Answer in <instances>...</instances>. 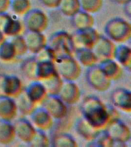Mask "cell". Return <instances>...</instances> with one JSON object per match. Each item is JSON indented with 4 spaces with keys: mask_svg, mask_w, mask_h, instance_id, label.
Segmentation results:
<instances>
[{
    "mask_svg": "<svg viewBox=\"0 0 131 147\" xmlns=\"http://www.w3.org/2000/svg\"><path fill=\"white\" fill-rule=\"evenodd\" d=\"M80 110L84 119L98 130L103 129L110 122L107 107L96 96H87L83 100Z\"/></svg>",
    "mask_w": 131,
    "mask_h": 147,
    "instance_id": "obj_1",
    "label": "cell"
},
{
    "mask_svg": "<svg viewBox=\"0 0 131 147\" xmlns=\"http://www.w3.org/2000/svg\"><path fill=\"white\" fill-rule=\"evenodd\" d=\"M104 33L114 43H125L130 38V23L122 18H111L105 24Z\"/></svg>",
    "mask_w": 131,
    "mask_h": 147,
    "instance_id": "obj_2",
    "label": "cell"
},
{
    "mask_svg": "<svg viewBox=\"0 0 131 147\" xmlns=\"http://www.w3.org/2000/svg\"><path fill=\"white\" fill-rule=\"evenodd\" d=\"M47 45L52 48L57 57L74 56L75 48L72 42L71 34L67 32L60 31L51 34L47 39Z\"/></svg>",
    "mask_w": 131,
    "mask_h": 147,
    "instance_id": "obj_3",
    "label": "cell"
},
{
    "mask_svg": "<svg viewBox=\"0 0 131 147\" xmlns=\"http://www.w3.org/2000/svg\"><path fill=\"white\" fill-rule=\"evenodd\" d=\"M55 64L57 73L63 80L75 81L81 74V66L74 56L57 57Z\"/></svg>",
    "mask_w": 131,
    "mask_h": 147,
    "instance_id": "obj_4",
    "label": "cell"
},
{
    "mask_svg": "<svg viewBox=\"0 0 131 147\" xmlns=\"http://www.w3.org/2000/svg\"><path fill=\"white\" fill-rule=\"evenodd\" d=\"M41 105L56 120L65 119L68 115V105L57 95H47Z\"/></svg>",
    "mask_w": 131,
    "mask_h": 147,
    "instance_id": "obj_5",
    "label": "cell"
},
{
    "mask_svg": "<svg viewBox=\"0 0 131 147\" xmlns=\"http://www.w3.org/2000/svg\"><path fill=\"white\" fill-rule=\"evenodd\" d=\"M104 129L114 143H126L130 140V129L119 118L110 120Z\"/></svg>",
    "mask_w": 131,
    "mask_h": 147,
    "instance_id": "obj_6",
    "label": "cell"
},
{
    "mask_svg": "<svg viewBox=\"0 0 131 147\" xmlns=\"http://www.w3.org/2000/svg\"><path fill=\"white\" fill-rule=\"evenodd\" d=\"M86 80L93 89L100 92L107 90L111 84V80L104 74L98 64L87 67Z\"/></svg>",
    "mask_w": 131,
    "mask_h": 147,
    "instance_id": "obj_7",
    "label": "cell"
},
{
    "mask_svg": "<svg viewBox=\"0 0 131 147\" xmlns=\"http://www.w3.org/2000/svg\"><path fill=\"white\" fill-rule=\"evenodd\" d=\"M23 25L26 30L43 32L48 25V16L40 9H30L23 16Z\"/></svg>",
    "mask_w": 131,
    "mask_h": 147,
    "instance_id": "obj_8",
    "label": "cell"
},
{
    "mask_svg": "<svg viewBox=\"0 0 131 147\" xmlns=\"http://www.w3.org/2000/svg\"><path fill=\"white\" fill-rule=\"evenodd\" d=\"M99 33L93 27L85 29L75 30L71 34V38L74 47L77 48H90L91 49L97 39L99 37Z\"/></svg>",
    "mask_w": 131,
    "mask_h": 147,
    "instance_id": "obj_9",
    "label": "cell"
},
{
    "mask_svg": "<svg viewBox=\"0 0 131 147\" xmlns=\"http://www.w3.org/2000/svg\"><path fill=\"white\" fill-rule=\"evenodd\" d=\"M25 27L22 22L13 18L8 12L0 13V31L5 37H14L22 34Z\"/></svg>",
    "mask_w": 131,
    "mask_h": 147,
    "instance_id": "obj_10",
    "label": "cell"
},
{
    "mask_svg": "<svg viewBox=\"0 0 131 147\" xmlns=\"http://www.w3.org/2000/svg\"><path fill=\"white\" fill-rule=\"evenodd\" d=\"M23 89V84L18 77L0 75V94L15 98Z\"/></svg>",
    "mask_w": 131,
    "mask_h": 147,
    "instance_id": "obj_11",
    "label": "cell"
},
{
    "mask_svg": "<svg viewBox=\"0 0 131 147\" xmlns=\"http://www.w3.org/2000/svg\"><path fill=\"white\" fill-rule=\"evenodd\" d=\"M115 47L116 45L114 42L108 38L106 35L99 34V37L92 47L91 50L99 62L103 60L113 58Z\"/></svg>",
    "mask_w": 131,
    "mask_h": 147,
    "instance_id": "obj_12",
    "label": "cell"
},
{
    "mask_svg": "<svg viewBox=\"0 0 131 147\" xmlns=\"http://www.w3.org/2000/svg\"><path fill=\"white\" fill-rule=\"evenodd\" d=\"M57 96L66 103L71 106L79 101L80 97V90L78 84L74 81L63 80Z\"/></svg>",
    "mask_w": 131,
    "mask_h": 147,
    "instance_id": "obj_13",
    "label": "cell"
},
{
    "mask_svg": "<svg viewBox=\"0 0 131 147\" xmlns=\"http://www.w3.org/2000/svg\"><path fill=\"white\" fill-rule=\"evenodd\" d=\"M110 100L116 109L126 113L131 112V93L126 88L119 87L111 93Z\"/></svg>",
    "mask_w": 131,
    "mask_h": 147,
    "instance_id": "obj_14",
    "label": "cell"
},
{
    "mask_svg": "<svg viewBox=\"0 0 131 147\" xmlns=\"http://www.w3.org/2000/svg\"><path fill=\"white\" fill-rule=\"evenodd\" d=\"M29 117L31 123L37 129L45 132L52 129L54 119L42 107L34 108L30 113Z\"/></svg>",
    "mask_w": 131,
    "mask_h": 147,
    "instance_id": "obj_15",
    "label": "cell"
},
{
    "mask_svg": "<svg viewBox=\"0 0 131 147\" xmlns=\"http://www.w3.org/2000/svg\"><path fill=\"white\" fill-rule=\"evenodd\" d=\"M22 36L27 46L28 51L32 54L37 52L47 45V38L43 32L25 30Z\"/></svg>",
    "mask_w": 131,
    "mask_h": 147,
    "instance_id": "obj_16",
    "label": "cell"
},
{
    "mask_svg": "<svg viewBox=\"0 0 131 147\" xmlns=\"http://www.w3.org/2000/svg\"><path fill=\"white\" fill-rule=\"evenodd\" d=\"M13 126L16 137L25 143L30 142L36 129L31 121L25 118L17 119L13 123Z\"/></svg>",
    "mask_w": 131,
    "mask_h": 147,
    "instance_id": "obj_17",
    "label": "cell"
},
{
    "mask_svg": "<svg viewBox=\"0 0 131 147\" xmlns=\"http://www.w3.org/2000/svg\"><path fill=\"white\" fill-rule=\"evenodd\" d=\"M17 113L14 98L0 94V119L11 121L16 118Z\"/></svg>",
    "mask_w": 131,
    "mask_h": 147,
    "instance_id": "obj_18",
    "label": "cell"
},
{
    "mask_svg": "<svg viewBox=\"0 0 131 147\" xmlns=\"http://www.w3.org/2000/svg\"><path fill=\"white\" fill-rule=\"evenodd\" d=\"M97 64L104 74L111 81L119 80L121 78L123 74L122 67L113 58L103 60L99 61Z\"/></svg>",
    "mask_w": 131,
    "mask_h": 147,
    "instance_id": "obj_19",
    "label": "cell"
},
{
    "mask_svg": "<svg viewBox=\"0 0 131 147\" xmlns=\"http://www.w3.org/2000/svg\"><path fill=\"white\" fill-rule=\"evenodd\" d=\"M25 90L28 97L36 105L41 104L48 95L45 87L41 81L39 80H32V82L28 85Z\"/></svg>",
    "mask_w": 131,
    "mask_h": 147,
    "instance_id": "obj_20",
    "label": "cell"
},
{
    "mask_svg": "<svg viewBox=\"0 0 131 147\" xmlns=\"http://www.w3.org/2000/svg\"><path fill=\"white\" fill-rule=\"evenodd\" d=\"M71 18V25L75 30H80L91 28L94 25V18L92 14L80 9Z\"/></svg>",
    "mask_w": 131,
    "mask_h": 147,
    "instance_id": "obj_21",
    "label": "cell"
},
{
    "mask_svg": "<svg viewBox=\"0 0 131 147\" xmlns=\"http://www.w3.org/2000/svg\"><path fill=\"white\" fill-rule=\"evenodd\" d=\"M113 58L122 67L130 71L131 66V48L125 44L120 43L115 47Z\"/></svg>",
    "mask_w": 131,
    "mask_h": 147,
    "instance_id": "obj_22",
    "label": "cell"
},
{
    "mask_svg": "<svg viewBox=\"0 0 131 147\" xmlns=\"http://www.w3.org/2000/svg\"><path fill=\"white\" fill-rule=\"evenodd\" d=\"M74 57L80 66L89 67L98 63V60L90 48H77L74 52Z\"/></svg>",
    "mask_w": 131,
    "mask_h": 147,
    "instance_id": "obj_23",
    "label": "cell"
},
{
    "mask_svg": "<svg viewBox=\"0 0 131 147\" xmlns=\"http://www.w3.org/2000/svg\"><path fill=\"white\" fill-rule=\"evenodd\" d=\"M18 112L24 116H29L30 113L36 107V104L28 97L25 89L14 98Z\"/></svg>",
    "mask_w": 131,
    "mask_h": 147,
    "instance_id": "obj_24",
    "label": "cell"
},
{
    "mask_svg": "<svg viewBox=\"0 0 131 147\" xmlns=\"http://www.w3.org/2000/svg\"><path fill=\"white\" fill-rule=\"evenodd\" d=\"M75 131L84 140L90 142L96 136L99 130L93 127L88 122L81 117L76 121Z\"/></svg>",
    "mask_w": 131,
    "mask_h": 147,
    "instance_id": "obj_25",
    "label": "cell"
},
{
    "mask_svg": "<svg viewBox=\"0 0 131 147\" xmlns=\"http://www.w3.org/2000/svg\"><path fill=\"white\" fill-rule=\"evenodd\" d=\"M16 139L13 123L0 119V144L9 145Z\"/></svg>",
    "mask_w": 131,
    "mask_h": 147,
    "instance_id": "obj_26",
    "label": "cell"
},
{
    "mask_svg": "<svg viewBox=\"0 0 131 147\" xmlns=\"http://www.w3.org/2000/svg\"><path fill=\"white\" fill-rule=\"evenodd\" d=\"M57 73L55 62H38L36 67V80L42 81Z\"/></svg>",
    "mask_w": 131,
    "mask_h": 147,
    "instance_id": "obj_27",
    "label": "cell"
},
{
    "mask_svg": "<svg viewBox=\"0 0 131 147\" xmlns=\"http://www.w3.org/2000/svg\"><path fill=\"white\" fill-rule=\"evenodd\" d=\"M51 146L54 147H76L78 143L74 138L68 133H57L51 138Z\"/></svg>",
    "mask_w": 131,
    "mask_h": 147,
    "instance_id": "obj_28",
    "label": "cell"
},
{
    "mask_svg": "<svg viewBox=\"0 0 131 147\" xmlns=\"http://www.w3.org/2000/svg\"><path fill=\"white\" fill-rule=\"evenodd\" d=\"M17 57L16 49L9 40H5L0 45V61L11 63Z\"/></svg>",
    "mask_w": 131,
    "mask_h": 147,
    "instance_id": "obj_29",
    "label": "cell"
},
{
    "mask_svg": "<svg viewBox=\"0 0 131 147\" xmlns=\"http://www.w3.org/2000/svg\"><path fill=\"white\" fill-rule=\"evenodd\" d=\"M63 80L57 73H55L50 78L41 81L45 87L48 95H57L59 90L61 87Z\"/></svg>",
    "mask_w": 131,
    "mask_h": 147,
    "instance_id": "obj_30",
    "label": "cell"
},
{
    "mask_svg": "<svg viewBox=\"0 0 131 147\" xmlns=\"http://www.w3.org/2000/svg\"><path fill=\"white\" fill-rule=\"evenodd\" d=\"M57 9L66 17H71L80 9L78 0H60Z\"/></svg>",
    "mask_w": 131,
    "mask_h": 147,
    "instance_id": "obj_31",
    "label": "cell"
},
{
    "mask_svg": "<svg viewBox=\"0 0 131 147\" xmlns=\"http://www.w3.org/2000/svg\"><path fill=\"white\" fill-rule=\"evenodd\" d=\"M38 61L34 57L25 60L21 64V71L25 78L30 80H36V67Z\"/></svg>",
    "mask_w": 131,
    "mask_h": 147,
    "instance_id": "obj_32",
    "label": "cell"
},
{
    "mask_svg": "<svg viewBox=\"0 0 131 147\" xmlns=\"http://www.w3.org/2000/svg\"><path fill=\"white\" fill-rule=\"evenodd\" d=\"M30 0H10L9 9L16 16H23L32 9Z\"/></svg>",
    "mask_w": 131,
    "mask_h": 147,
    "instance_id": "obj_33",
    "label": "cell"
},
{
    "mask_svg": "<svg viewBox=\"0 0 131 147\" xmlns=\"http://www.w3.org/2000/svg\"><path fill=\"white\" fill-rule=\"evenodd\" d=\"M34 59L38 62H45V61H52L57 58V56L55 55V51L52 50V48L49 47L48 45L44 46L43 48L39 49L37 52L34 54Z\"/></svg>",
    "mask_w": 131,
    "mask_h": 147,
    "instance_id": "obj_34",
    "label": "cell"
},
{
    "mask_svg": "<svg viewBox=\"0 0 131 147\" xmlns=\"http://www.w3.org/2000/svg\"><path fill=\"white\" fill-rule=\"evenodd\" d=\"M93 146L98 147H111L113 146V140L108 135L104 129H101L97 133L96 136L90 141Z\"/></svg>",
    "mask_w": 131,
    "mask_h": 147,
    "instance_id": "obj_35",
    "label": "cell"
},
{
    "mask_svg": "<svg viewBox=\"0 0 131 147\" xmlns=\"http://www.w3.org/2000/svg\"><path fill=\"white\" fill-rule=\"evenodd\" d=\"M28 144L33 147H47L50 146V140L45 131L36 129L32 140Z\"/></svg>",
    "mask_w": 131,
    "mask_h": 147,
    "instance_id": "obj_36",
    "label": "cell"
},
{
    "mask_svg": "<svg viewBox=\"0 0 131 147\" xmlns=\"http://www.w3.org/2000/svg\"><path fill=\"white\" fill-rule=\"evenodd\" d=\"M80 9L88 13L98 12L103 6V0H78Z\"/></svg>",
    "mask_w": 131,
    "mask_h": 147,
    "instance_id": "obj_37",
    "label": "cell"
},
{
    "mask_svg": "<svg viewBox=\"0 0 131 147\" xmlns=\"http://www.w3.org/2000/svg\"><path fill=\"white\" fill-rule=\"evenodd\" d=\"M9 41H11V44L13 45L18 57L23 56L28 52L27 46H26V44H25V41L24 40L22 34L11 37Z\"/></svg>",
    "mask_w": 131,
    "mask_h": 147,
    "instance_id": "obj_38",
    "label": "cell"
},
{
    "mask_svg": "<svg viewBox=\"0 0 131 147\" xmlns=\"http://www.w3.org/2000/svg\"><path fill=\"white\" fill-rule=\"evenodd\" d=\"M41 4L46 8L51 9H57L60 0H39Z\"/></svg>",
    "mask_w": 131,
    "mask_h": 147,
    "instance_id": "obj_39",
    "label": "cell"
},
{
    "mask_svg": "<svg viewBox=\"0 0 131 147\" xmlns=\"http://www.w3.org/2000/svg\"><path fill=\"white\" fill-rule=\"evenodd\" d=\"M10 0H0V13L7 12L9 9Z\"/></svg>",
    "mask_w": 131,
    "mask_h": 147,
    "instance_id": "obj_40",
    "label": "cell"
},
{
    "mask_svg": "<svg viewBox=\"0 0 131 147\" xmlns=\"http://www.w3.org/2000/svg\"><path fill=\"white\" fill-rule=\"evenodd\" d=\"M124 5V11L125 15H126L128 18H130L131 16V1L127 2L126 4L123 5Z\"/></svg>",
    "mask_w": 131,
    "mask_h": 147,
    "instance_id": "obj_41",
    "label": "cell"
},
{
    "mask_svg": "<svg viewBox=\"0 0 131 147\" xmlns=\"http://www.w3.org/2000/svg\"><path fill=\"white\" fill-rule=\"evenodd\" d=\"M110 2H113L115 4H117V5H124L127 3V2H130L131 0H110Z\"/></svg>",
    "mask_w": 131,
    "mask_h": 147,
    "instance_id": "obj_42",
    "label": "cell"
},
{
    "mask_svg": "<svg viewBox=\"0 0 131 147\" xmlns=\"http://www.w3.org/2000/svg\"><path fill=\"white\" fill-rule=\"evenodd\" d=\"M5 40H6V37H5V35L0 31V45H1L3 41H5Z\"/></svg>",
    "mask_w": 131,
    "mask_h": 147,
    "instance_id": "obj_43",
    "label": "cell"
}]
</instances>
